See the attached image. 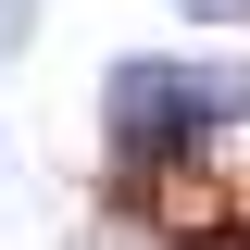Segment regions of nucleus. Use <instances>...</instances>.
<instances>
[{
  "label": "nucleus",
  "instance_id": "obj_3",
  "mask_svg": "<svg viewBox=\"0 0 250 250\" xmlns=\"http://www.w3.org/2000/svg\"><path fill=\"white\" fill-rule=\"evenodd\" d=\"M188 13H250V0H188Z\"/></svg>",
  "mask_w": 250,
  "mask_h": 250
},
{
  "label": "nucleus",
  "instance_id": "obj_2",
  "mask_svg": "<svg viewBox=\"0 0 250 250\" xmlns=\"http://www.w3.org/2000/svg\"><path fill=\"white\" fill-rule=\"evenodd\" d=\"M25 38H38V0H0V62L25 50Z\"/></svg>",
  "mask_w": 250,
  "mask_h": 250
},
{
  "label": "nucleus",
  "instance_id": "obj_1",
  "mask_svg": "<svg viewBox=\"0 0 250 250\" xmlns=\"http://www.w3.org/2000/svg\"><path fill=\"white\" fill-rule=\"evenodd\" d=\"M238 113H250V88H225L200 62H163V50L100 75V150H113V175H188V163L225 150Z\"/></svg>",
  "mask_w": 250,
  "mask_h": 250
}]
</instances>
